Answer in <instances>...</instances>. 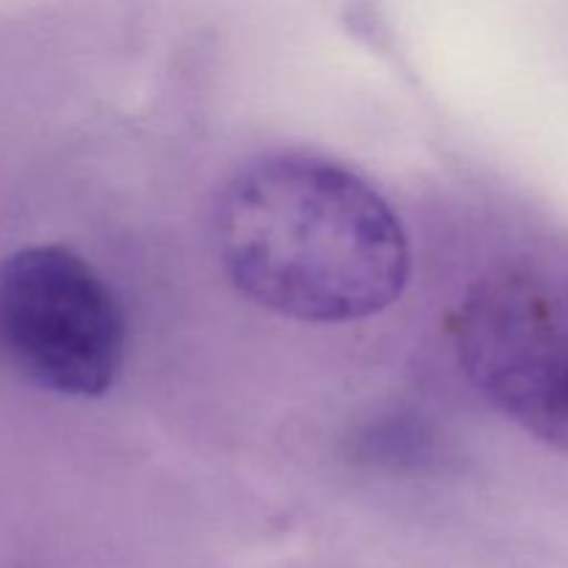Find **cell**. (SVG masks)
<instances>
[{
    "instance_id": "cell-1",
    "label": "cell",
    "mask_w": 568,
    "mask_h": 568,
    "mask_svg": "<svg viewBox=\"0 0 568 568\" xmlns=\"http://www.w3.org/2000/svg\"><path fill=\"white\" fill-rule=\"evenodd\" d=\"M216 225L233 283L292 320H366L408 283L397 214L364 178L320 155H261L239 170Z\"/></svg>"
},
{
    "instance_id": "cell-2",
    "label": "cell",
    "mask_w": 568,
    "mask_h": 568,
    "mask_svg": "<svg viewBox=\"0 0 568 568\" xmlns=\"http://www.w3.org/2000/svg\"><path fill=\"white\" fill-rule=\"evenodd\" d=\"M455 344L494 408L568 455V261H521L475 283Z\"/></svg>"
},
{
    "instance_id": "cell-3",
    "label": "cell",
    "mask_w": 568,
    "mask_h": 568,
    "mask_svg": "<svg viewBox=\"0 0 568 568\" xmlns=\"http://www.w3.org/2000/svg\"><path fill=\"white\" fill-rule=\"evenodd\" d=\"M0 347L39 386L100 397L125 355V322L103 277L64 247L0 264Z\"/></svg>"
}]
</instances>
